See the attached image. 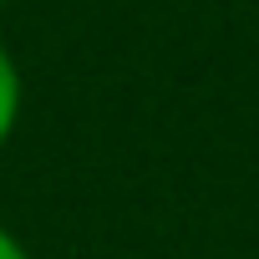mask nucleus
I'll return each instance as SVG.
<instances>
[{
	"label": "nucleus",
	"mask_w": 259,
	"mask_h": 259,
	"mask_svg": "<svg viewBox=\"0 0 259 259\" xmlns=\"http://www.w3.org/2000/svg\"><path fill=\"white\" fill-rule=\"evenodd\" d=\"M21 102H26V81H21V66H16V56L6 51V41H0V153L11 148L16 127H21Z\"/></svg>",
	"instance_id": "nucleus-1"
},
{
	"label": "nucleus",
	"mask_w": 259,
	"mask_h": 259,
	"mask_svg": "<svg viewBox=\"0 0 259 259\" xmlns=\"http://www.w3.org/2000/svg\"><path fill=\"white\" fill-rule=\"evenodd\" d=\"M0 6H6V0H0Z\"/></svg>",
	"instance_id": "nucleus-3"
},
{
	"label": "nucleus",
	"mask_w": 259,
	"mask_h": 259,
	"mask_svg": "<svg viewBox=\"0 0 259 259\" xmlns=\"http://www.w3.org/2000/svg\"><path fill=\"white\" fill-rule=\"evenodd\" d=\"M0 259H31V249H26V244H21L6 224H0Z\"/></svg>",
	"instance_id": "nucleus-2"
}]
</instances>
